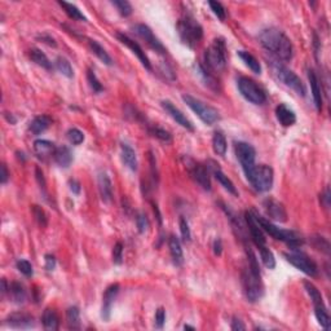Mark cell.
Masks as SVG:
<instances>
[{
    "label": "cell",
    "mask_w": 331,
    "mask_h": 331,
    "mask_svg": "<svg viewBox=\"0 0 331 331\" xmlns=\"http://www.w3.org/2000/svg\"><path fill=\"white\" fill-rule=\"evenodd\" d=\"M259 42L268 52L276 56L281 61H290L294 55V48L292 43L283 31L276 29V27H269V29L263 30L259 34Z\"/></svg>",
    "instance_id": "cell-1"
},
{
    "label": "cell",
    "mask_w": 331,
    "mask_h": 331,
    "mask_svg": "<svg viewBox=\"0 0 331 331\" xmlns=\"http://www.w3.org/2000/svg\"><path fill=\"white\" fill-rule=\"evenodd\" d=\"M247 256H248V268L242 272V285L247 300L250 303L259 302L264 294V286L261 282V274H260V266L257 263L256 256L250 248L246 246Z\"/></svg>",
    "instance_id": "cell-2"
},
{
    "label": "cell",
    "mask_w": 331,
    "mask_h": 331,
    "mask_svg": "<svg viewBox=\"0 0 331 331\" xmlns=\"http://www.w3.org/2000/svg\"><path fill=\"white\" fill-rule=\"evenodd\" d=\"M255 219H256L257 224L260 225V228L263 229V232H266L269 234L270 237H273L277 241H282L285 244L289 245L292 248H296V247L302 246L303 245V238L299 236L298 233L292 231H287V229H282V228H278L277 225H274L270 220L265 219L264 216L259 214H255L252 212Z\"/></svg>",
    "instance_id": "cell-3"
},
{
    "label": "cell",
    "mask_w": 331,
    "mask_h": 331,
    "mask_svg": "<svg viewBox=\"0 0 331 331\" xmlns=\"http://www.w3.org/2000/svg\"><path fill=\"white\" fill-rule=\"evenodd\" d=\"M177 33L184 44L190 48L198 46L203 38V29L192 14H184L177 22Z\"/></svg>",
    "instance_id": "cell-4"
},
{
    "label": "cell",
    "mask_w": 331,
    "mask_h": 331,
    "mask_svg": "<svg viewBox=\"0 0 331 331\" xmlns=\"http://www.w3.org/2000/svg\"><path fill=\"white\" fill-rule=\"evenodd\" d=\"M246 179L248 180L252 188L260 193L268 192L273 186L274 172L273 168L266 165H253L251 168L245 171Z\"/></svg>",
    "instance_id": "cell-5"
},
{
    "label": "cell",
    "mask_w": 331,
    "mask_h": 331,
    "mask_svg": "<svg viewBox=\"0 0 331 331\" xmlns=\"http://www.w3.org/2000/svg\"><path fill=\"white\" fill-rule=\"evenodd\" d=\"M205 64L210 72L220 73L227 68V47L223 39H215L205 51Z\"/></svg>",
    "instance_id": "cell-6"
},
{
    "label": "cell",
    "mask_w": 331,
    "mask_h": 331,
    "mask_svg": "<svg viewBox=\"0 0 331 331\" xmlns=\"http://www.w3.org/2000/svg\"><path fill=\"white\" fill-rule=\"evenodd\" d=\"M270 68H272L273 75L278 79L282 84H285L286 87L291 88L292 91L298 93L299 96L304 97L307 94V88H305L304 83L295 73L287 69L286 66H283L282 64H279L277 61L270 62Z\"/></svg>",
    "instance_id": "cell-7"
},
{
    "label": "cell",
    "mask_w": 331,
    "mask_h": 331,
    "mask_svg": "<svg viewBox=\"0 0 331 331\" xmlns=\"http://www.w3.org/2000/svg\"><path fill=\"white\" fill-rule=\"evenodd\" d=\"M182 101L188 105L197 115L199 119L207 126H211L215 122H218L220 119V114L215 107L210 106V105L205 104L203 101L198 100V98L193 97L190 94H182Z\"/></svg>",
    "instance_id": "cell-8"
},
{
    "label": "cell",
    "mask_w": 331,
    "mask_h": 331,
    "mask_svg": "<svg viewBox=\"0 0 331 331\" xmlns=\"http://www.w3.org/2000/svg\"><path fill=\"white\" fill-rule=\"evenodd\" d=\"M237 84L241 94L251 104L261 105L266 101V94L263 88L248 77H241L238 79Z\"/></svg>",
    "instance_id": "cell-9"
},
{
    "label": "cell",
    "mask_w": 331,
    "mask_h": 331,
    "mask_svg": "<svg viewBox=\"0 0 331 331\" xmlns=\"http://www.w3.org/2000/svg\"><path fill=\"white\" fill-rule=\"evenodd\" d=\"M283 255H285L286 260H287L290 264L295 266L296 269L302 270L307 276L316 277L318 274L317 264H316L307 253L302 252V251H296L295 248H294V251L285 252Z\"/></svg>",
    "instance_id": "cell-10"
},
{
    "label": "cell",
    "mask_w": 331,
    "mask_h": 331,
    "mask_svg": "<svg viewBox=\"0 0 331 331\" xmlns=\"http://www.w3.org/2000/svg\"><path fill=\"white\" fill-rule=\"evenodd\" d=\"M132 30H133V33L136 34L140 39L144 40L146 46L149 47V48H152L154 52H158V53H161V55H165V53H167V49H166V47L163 46L162 42H161V40H159L158 38L154 35V33H153L152 29H150L149 26H146V25H144V23H136V25L132 27Z\"/></svg>",
    "instance_id": "cell-11"
},
{
    "label": "cell",
    "mask_w": 331,
    "mask_h": 331,
    "mask_svg": "<svg viewBox=\"0 0 331 331\" xmlns=\"http://www.w3.org/2000/svg\"><path fill=\"white\" fill-rule=\"evenodd\" d=\"M186 167H188L189 173L193 177V180L199 186H202L205 190H211V179L208 175V168H206L205 166L201 165V163L194 162L193 159L189 158L188 162H186Z\"/></svg>",
    "instance_id": "cell-12"
},
{
    "label": "cell",
    "mask_w": 331,
    "mask_h": 331,
    "mask_svg": "<svg viewBox=\"0 0 331 331\" xmlns=\"http://www.w3.org/2000/svg\"><path fill=\"white\" fill-rule=\"evenodd\" d=\"M234 152H236V156H237L238 161L242 166L244 172L255 165L256 152H255L252 145L244 143V141H238V143L234 144Z\"/></svg>",
    "instance_id": "cell-13"
},
{
    "label": "cell",
    "mask_w": 331,
    "mask_h": 331,
    "mask_svg": "<svg viewBox=\"0 0 331 331\" xmlns=\"http://www.w3.org/2000/svg\"><path fill=\"white\" fill-rule=\"evenodd\" d=\"M245 220H246L247 228H248V232H250V237L252 238L253 244L256 245L257 248L266 246V238L263 233V229L257 224V221L256 219H255V216H253L252 211L245 212Z\"/></svg>",
    "instance_id": "cell-14"
},
{
    "label": "cell",
    "mask_w": 331,
    "mask_h": 331,
    "mask_svg": "<svg viewBox=\"0 0 331 331\" xmlns=\"http://www.w3.org/2000/svg\"><path fill=\"white\" fill-rule=\"evenodd\" d=\"M119 285L118 283H113L105 290L104 296H102V307H101V317L104 321H109L111 316V308H113L114 300L119 294Z\"/></svg>",
    "instance_id": "cell-15"
},
{
    "label": "cell",
    "mask_w": 331,
    "mask_h": 331,
    "mask_svg": "<svg viewBox=\"0 0 331 331\" xmlns=\"http://www.w3.org/2000/svg\"><path fill=\"white\" fill-rule=\"evenodd\" d=\"M161 105H162V107L165 109L166 113L168 114L169 117L172 118L176 123L180 124L181 127H184L185 130L190 131V132H193V131H194V126H193L192 122H190V120H189L188 118H186L185 115L182 114V111L180 110V109H177V107H176L175 105L171 102V101L163 100L162 102H161Z\"/></svg>",
    "instance_id": "cell-16"
},
{
    "label": "cell",
    "mask_w": 331,
    "mask_h": 331,
    "mask_svg": "<svg viewBox=\"0 0 331 331\" xmlns=\"http://www.w3.org/2000/svg\"><path fill=\"white\" fill-rule=\"evenodd\" d=\"M117 38L119 39V42L122 43V44H124V46L128 47V48L132 51V53H135V55L137 56V59H139L140 62L143 64L144 68L148 69V70H152V64H150L149 59H148V56L145 55L144 49L140 47L139 43H136L133 39H131L130 36L126 35V34H123V33H118Z\"/></svg>",
    "instance_id": "cell-17"
},
{
    "label": "cell",
    "mask_w": 331,
    "mask_h": 331,
    "mask_svg": "<svg viewBox=\"0 0 331 331\" xmlns=\"http://www.w3.org/2000/svg\"><path fill=\"white\" fill-rule=\"evenodd\" d=\"M263 206L269 219L279 221V223H285V221H287V212H286L282 203H279V202L276 201V199L268 198L264 201Z\"/></svg>",
    "instance_id": "cell-18"
},
{
    "label": "cell",
    "mask_w": 331,
    "mask_h": 331,
    "mask_svg": "<svg viewBox=\"0 0 331 331\" xmlns=\"http://www.w3.org/2000/svg\"><path fill=\"white\" fill-rule=\"evenodd\" d=\"M5 325L12 329H31L35 326V321L33 316L27 313H12L5 320Z\"/></svg>",
    "instance_id": "cell-19"
},
{
    "label": "cell",
    "mask_w": 331,
    "mask_h": 331,
    "mask_svg": "<svg viewBox=\"0 0 331 331\" xmlns=\"http://www.w3.org/2000/svg\"><path fill=\"white\" fill-rule=\"evenodd\" d=\"M197 74L199 75V78L202 79V82H203L210 89H212V91L215 92H220V83H219V81L214 75V73L210 72L205 65H202V64L197 65Z\"/></svg>",
    "instance_id": "cell-20"
},
{
    "label": "cell",
    "mask_w": 331,
    "mask_h": 331,
    "mask_svg": "<svg viewBox=\"0 0 331 331\" xmlns=\"http://www.w3.org/2000/svg\"><path fill=\"white\" fill-rule=\"evenodd\" d=\"M56 145L52 141H48V140H35L34 141V153H35L38 158L40 159H47L49 157H52L56 152Z\"/></svg>",
    "instance_id": "cell-21"
},
{
    "label": "cell",
    "mask_w": 331,
    "mask_h": 331,
    "mask_svg": "<svg viewBox=\"0 0 331 331\" xmlns=\"http://www.w3.org/2000/svg\"><path fill=\"white\" fill-rule=\"evenodd\" d=\"M98 190L104 202H110L113 198V184L106 172H100L97 176Z\"/></svg>",
    "instance_id": "cell-22"
},
{
    "label": "cell",
    "mask_w": 331,
    "mask_h": 331,
    "mask_svg": "<svg viewBox=\"0 0 331 331\" xmlns=\"http://www.w3.org/2000/svg\"><path fill=\"white\" fill-rule=\"evenodd\" d=\"M168 247L173 264L177 266H181L184 264V252H182L180 240L176 236H173V234H171L168 238Z\"/></svg>",
    "instance_id": "cell-23"
},
{
    "label": "cell",
    "mask_w": 331,
    "mask_h": 331,
    "mask_svg": "<svg viewBox=\"0 0 331 331\" xmlns=\"http://www.w3.org/2000/svg\"><path fill=\"white\" fill-rule=\"evenodd\" d=\"M276 117L278 122L282 124L283 127H290L294 126L296 122V115L294 110H291L290 107L286 106L285 104H279L276 107Z\"/></svg>",
    "instance_id": "cell-24"
},
{
    "label": "cell",
    "mask_w": 331,
    "mask_h": 331,
    "mask_svg": "<svg viewBox=\"0 0 331 331\" xmlns=\"http://www.w3.org/2000/svg\"><path fill=\"white\" fill-rule=\"evenodd\" d=\"M308 79H309V84H311V91L312 96H313V101H315L316 109L318 111L322 110V91L321 87H320V82H318L317 75L313 70H309L308 72Z\"/></svg>",
    "instance_id": "cell-25"
},
{
    "label": "cell",
    "mask_w": 331,
    "mask_h": 331,
    "mask_svg": "<svg viewBox=\"0 0 331 331\" xmlns=\"http://www.w3.org/2000/svg\"><path fill=\"white\" fill-rule=\"evenodd\" d=\"M120 152H122V161H123L124 165L131 169V171H137V157L135 150L131 148L128 144H120Z\"/></svg>",
    "instance_id": "cell-26"
},
{
    "label": "cell",
    "mask_w": 331,
    "mask_h": 331,
    "mask_svg": "<svg viewBox=\"0 0 331 331\" xmlns=\"http://www.w3.org/2000/svg\"><path fill=\"white\" fill-rule=\"evenodd\" d=\"M212 173H214L215 179L220 182L221 186H224L225 190H228V192L231 193V194L238 197V192H237V189H236V186H234L233 181H232V180L229 179V177H228V176L223 172V171H221V168L219 167V165H216V163H214V169H212Z\"/></svg>",
    "instance_id": "cell-27"
},
{
    "label": "cell",
    "mask_w": 331,
    "mask_h": 331,
    "mask_svg": "<svg viewBox=\"0 0 331 331\" xmlns=\"http://www.w3.org/2000/svg\"><path fill=\"white\" fill-rule=\"evenodd\" d=\"M53 159H55V162L57 163L60 167L68 168L73 162L72 150L69 149L68 146H60V148L56 149L55 154H53Z\"/></svg>",
    "instance_id": "cell-28"
},
{
    "label": "cell",
    "mask_w": 331,
    "mask_h": 331,
    "mask_svg": "<svg viewBox=\"0 0 331 331\" xmlns=\"http://www.w3.org/2000/svg\"><path fill=\"white\" fill-rule=\"evenodd\" d=\"M42 324H43V326H44V329L48 331L59 330L60 318H59V315L56 313L55 309L47 308L46 311L43 312Z\"/></svg>",
    "instance_id": "cell-29"
},
{
    "label": "cell",
    "mask_w": 331,
    "mask_h": 331,
    "mask_svg": "<svg viewBox=\"0 0 331 331\" xmlns=\"http://www.w3.org/2000/svg\"><path fill=\"white\" fill-rule=\"evenodd\" d=\"M52 124V119L48 115H38L31 120V123L29 126V130L34 135H40L44 131H47Z\"/></svg>",
    "instance_id": "cell-30"
},
{
    "label": "cell",
    "mask_w": 331,
    "mask_h": 331,
    "mask_svg": "<svg viewBox=\"0 0 331 331\" xmlns=\"http://www.w3.org/2000/svg\"><path fill=\"white\" fill-rule=\"evenodd\" d=\"M88 46L91 48V51L93 52V55H96L98 57V60L104 62L105 65L111 66L113 65V59L110 57V55L106 52V49L101 46L100 43L96 42V40H88Z\"/></svg>",
    "instance_id": "cell-31"
},
{
    "label": "cell",
    "mask_w": 331,
    "mask_h": 331,
    "mask_svg": "<svg viewBox=\"0 0 331 331\" xmlns=\"http://www.w3.org/2000/svg\"><path fill=\"white\" fill-rule=\"evenodd\" d=\"M30 59H31V61H34L36 64V65L42 66L43 69H46V70H52L53 69V65L52 62H51V60L47 57L46 53H43L40 49L38 48H33L31 51H30L29 53Z\"/></svg>",
    "instance_id": "cell-32"
},
{
    "label": "cell",
    "mask_w": 331,
    "mask_h": 331,
    "mask_svg": "<svg viewBox=\"0 0 331 331\" xmlns=\"http://www.w3.org/2000/svg\"><path fill=\"white\" fill-rule=\"evenodd\" d=\"M9 294L10 298L17 304H23L26 302L27 294L26 290L23 287V285H21L20 282H12L9 285Z\"/></svg>",
    "instance_id": "cell-33"
},
{
    "label": "cell",
    "mask_w": 331,
    "mask_h": 331,
    "mask_svg": "<svg viewBox=\"0 0 331 331\" xmlns=\"http://www.w3.org/2000/svg\"><path fill=\"white\" fill-rule=\"evenodd\" d=\"M238 56H240V59L245 62V65L250 69L251 72L255 73V74H260V73H261V65H260V62L257 61L255 56L246 52V51H238Z\"/></svg>",
    "instance_id": "cell-34"
},
{
    "label": "cell",
    "mask_w": 331,
    "mask_h": 331,
    "mask_svg": "<svg viewBox=\"0 0 331 331\" xmlns=\"http://www.w3.org/2000/svg\"><path fill=\"white\" fill-rule=\"evenodd\" d=\"M66 322H68L69 329L81 330V312H79L78 307H70L66 311Z\"/></svg>",
    "instance_id": "cell-35"
},
{
    "label": "cell",
    "mask_w": 331,
    "mask_h": 331,
    "mask_svg": "<svg viewBox=\"0 0 331 331\" xmlns=\"http://www.w3.org/2000/svg\"><path fill=\"white\" fill-rule=\"evenodd\" d=\"M212 149L220 157H224L225 154H227V139H225V136L221 132L214 133V137H212Z\"/></svg>",
    "instance_id": "cell-36"
},
{
    "label": "cell",
    "mask_w": 331,
    "mask_h": 331,
    "mask_svg": "<svg viewBox=\"0 0 331 331\" xmlns=\"http://www.w3.org/2000/svg\"><path fill=\"white\" fill-rule=\"evenodd\" d=\"M59 4L61 5L62 8H64V10L66 12V14H68L72 20H75V21H87V17L84 16V14L82 13V10L79 9L77 5H74V4H70V3H66V1H59Z\"/></svg>",
    "instance_id": "cell-37"
},
{
    "label": "cell",
    "mask_w": 331,
    "mask_h": 331,
    "mask_svg": "<svg viewBox=\"0 0 331 331\" xmlns=\"http://www.w3.org/2000/svg\"><path fill=\"white\" fill-rule=\"evenodd\" d=\"M315 316L317 318L318 324L321 325L325 330H329L331 326V320L329 316V311L326 305H320V307H315Z\"/></svg>",
    "instance_id": "cell-38"
},
{
    "label": "cell",
    "mask_w": 331,
    "mask_h": 331,
    "mask_svg": "<svg viewBox=\"0 0 331 331\" xmlns=\"http://www.w3.org/2000/svg\"><path fill=\"white\" fill-rule=\"evenodd\" d=\"M304 287L305 290H307V292H308L309 298H311L312 303H313V305L315 307H320V305H325L324 303V299H322V295L321 292H320V290L316 287L315 285L312 282H309V281H305L304 282Z\"/></svg>",
    "instance_id": "cell-39"
},
{
    "label": "cell",
    "mask_w": 331,
    "mask_h": 331,
    "mask_svg": "<svg viewBox=\"0 0 331 331\" xmlns=\"http://www.w3.org/2000/svg\"><path fill=\"white\" fill-rule=\"evenodd\" d=\"M55 65H56V69H57V70H59L62 75H65L66 78H73V77H74V72H73L72 64H70V62H69L65 57H62V56L57 57L55 61Z\"/></svg>",
    "instance_id": "cell-40"
},
{
    "label": "cell",
    "mask_w": 331,
    "mask_h": 331,
    "mask_svg": "<svg viewBox=\"0 0 331 331\" xmlns=\"http://www.w3.org/2000/svg\"><path fill=\"white\" fill-rule=\"evenodd\" d=\"M259 252L260 259H261L264 265H265L268 269H274V268H276V259H274V255H273L272 251L266 246H263L259 247Z\"/></svg>",
    "instance_id": "cell-41"
},
{
    "label": "cell",
    "mask_w": 331,
    "mask_h": 331,
    "mask_svg": "<svg viewBox=\"0 0 331 331\" xmlns=\"http://www.w3.org/2000/svg\"><path fill=\"white\" fill-rule=\"evenodd\" d=\"M31 212H33L34 219H35L36 223H38L40 227L46 228L47 225H48V218H47L46 211H44L40 206L38 205L31 206Z\"/></svg>",
    "instance_id": "cell-42"
},
{
    "label": "cell",
    "mask_w": 331,
    "mask_h": 331,
    "mask_svg": "<svg viewBox=\"0 0 331 331\" xmlns=\"http://www.w3.org/2000/svg\"><path fill=\"white\" fill-rule=\"evenodd\" d=\"M149 133L152 136L157 137L158 140L163 141L166 144H169L172 141V136H171V133L168 131L163 130V128H159V127H150L149 128Z\"/></svg>",
    "instance_id": "cell-43"
},
{
    "label": "cell",
    "mask_w": 331,
    "mask_h": 331,
    "mask_svg": "<svg viewBox=\"0 0 331 331\" xmlns=\"http://www.w3.org/2000/svg\"><path fill=\"white\" fill-rule=\"evenodd\" d=\"M87 81L88 84H89V87H91V89L94 92V93H101V92L104 91V87H102V84H101L100 81L97 79L94 72L93 70H91V69H88L87 70Z\"/></svg>",
    "instance_id": "cell-44"
},
{
    "label": "cell",
    "mask_w": 331,
    "mask_h": 331,
    "mask_svg": "<svg viewBox=\"0 0 331 331\" xmlns=\"http://www.w3.org/2000/svg\"><path fill=\"white\" fill-rule=\"evenodd\" d=\"M111 4L117 8L118 12L123 17H128L132 14V5L128 1H126V0H114V1H111Z\"/></svg>",
    "instance_id": "cell-45"
},
{
    "label": "cell",
    "mask_w": 331,
    "mask_h": 331,
    "mask_svg": "<svg viewBox=\"0 0 331 331\" xmlns=\"http://www.w3.org/2000/svg\"><path fill=\"white\" fill-rule=\"evenodd\" d=\"M68 139L69 141L73 144V145H81L83 141H84V133L82 132L78 128H70L68 131Z\"/></svg>",
    "instance_id": "cell-46"
},
{
    "label": "cell",
    "mask_w": 331,
    "mask_h": 331,
    "mask_svg": "<svg viewBox=\"0 0 331 331\" xmlns=\"http://www.w3.org/2000/svg\"><path fill=\"white\" fill-rule=\"evenodd\" d=\"M16 266H17V269L20 270V272L22 273L23 276L31 277L34 274L33 265H31V263H30V261H27V260H25V259L17 260Z\"/></svg>",
    "instance_id": "cell-47"
},
{
    "label": "cell",
    "mask_w": 331,
    "mask_h": 331,
    "mask_svg": "<svg viewBox=\"0 0 331 331\" xmlns=\"http://www.w3.org/2000/svg\"><path fill=\"white\" fill-rule=\"evenodd\" d=\"M208 5L211 7L212 12L216 14L219 20L225 21V18H227V10L223 7V4L219 3V1H208Z\"/></svg>",
    "instance_id": "cell-48"
},
{
    "label": "cell",
    "mask_w": 331,
    "mask_h": 331,
    "mask_svg": "<svg viewBox=\"0 0 331 331\" xmlns=\"http://www.w3.org/2000/svg\"><path fill=\"white\" fill-rule=\"evenodd\" d=\"M136 225H137V231H139V233H145V232H148V229H149L150 227V223H149V219L146 218L145 214H139L136 216Z\"/></svg>",
    "instance_id": "cell-49"
},
{
    "label": "cell",
    "mask_w": 331,
    "mask_h": 331,
    "mask_svg": "<svg viewBox=\"0 0 331 331\" xmlns=\"http://www.w3.org/2000/svg\"><path fill=\"white\" fill-rule=\"evenodd\" d=\"M113 261L114 264L120 265L123 261V245L122 242H117L113 248Z\"/></svg>",
    "instance_id": "cell-50"
},
{
    "label": "cell",
    "mask_w": 331,
    "mask_h": 331,
    "mask_svg": "<svg viewBox=\"0 0 331 331\" xmlns=\"http://www.w3.org/2000/svg\"><path fill=\"white\" fill-rule=\"evenodd\" d=\"M180 232H181L182 240L184 242H189L192 240V233H190V228H189L188 221L184 218H180Z\"/></svg>",
    "instance_id": "cell-51"
},
{
    "label": "cell",
    "mask_w": 331,
    "mask_h": 331,
    "mask_svg": "<svg viewBox=\"0 0 331 331\" xmlns=\"http://www.w3.org/2000/svg\"><path fill=\"white\" fill-rule=\"evenodd\" d=\"M166 322V311L165 308H158L156 312V326L158 329H162Z\"/></svg>",
    "instance_id": "cell-52"
},
{
    "label": "cell",
    "mask_w": 331,
    "mask_h": 331,
    "mask_svg": "<svg viewBox=\"0 0 331 331\" xmlns=\"http://www.w3.org/2000/svg\"><path fill=\"white\" fill-rule=\"evenodd\" d=\"M46 269L47 270H53L56 268V257L53 256V255H51V253H47L46 256Z\"/></svg>",
    "instance_id": "cell-53"
},
{
    "label": "cell",
    "mask_w": 331,
    "mask_h": 331,
    "mask_svg": "<svg viewBox=\"0 0 331 331\" xmlns=\"http://www.w3.org/2000/svg\"><path fill=\"white\" fill-rule=\"evenodd\" d=\"M231 329L234 331H241V330H246V326L242 324V321H241L240 318L233 317V320H232Z\"/></svg>",
    "instance_id": "cell-54"
},
{
    "label": "cell",
    "mask_w": 331,
    "mask_h": 331,
    "mask_svg": "<svg viewBox=\"0 0 331 331\" xmlns=\"http://www.w3.org/2000/svg\"><path fill=\"white\" fill-rule=\"evenodd\" d=\"M38 39H40L42 42H44L46 44H48V46L51 47H56L57 46V43H56V40L53 39L52 36L48 35V34H42V35L38 36Z\"/></svg>",
    "instance_id": "cell-55"
},
{
    "label": "cell",
    "mask_w": 331,
    "mask_h": 331,
    "mask_svg": "<svg viewBox=\"0 0 331 331\" xmlns=\"http://www.w3.org/2000/svg\"><path fill=\"white\" fill-rule=\"evenodd\" d=\"M35 175H36V180L39 182V185L42 189H46V179H44V175H43V171L39 168V167H36L35 169Z\"/></svg>",
    "instance_id": "cell-56"
},
{
    "label": "cell",
    "mask_w": 331,
    "mask_h": 331,
    "mask_svg": "<svg viewBox=\"0 0 331 331\" xmlns=\"http://www.w3.org/2000/svg\"><path fill=\"white\" fill-rule=\"evenodd\" d=\"M69 186H70V190H72L74 194H79V193H81V184L75 179L69 180Z\"/></svg>",
    "instance_id": "cell-57"
},
{
    "label": "cell",
    "mask_w": 331,
    "mask_h": 331,
    "mask_svg": "<svg viewBox=\"0 0 331 331\" xmlns=\"http://www.w3.org/2000/svg\"><path fill=\"white\" fill-rule=\"evenodd\" d=\"M8 179H9V172H8L7 166L1 165V175H0V181H1V184H7Z\"/></svg>",
    "instance_id": "cell-58"
},
{
    "label": "cell",
    "mask_w": 331,
    "mask_h": 331,
    "mask_svg": "<svg viewBox=\"0 0 331 331\" xmlns=\"http://www.w3.org/2000/svg\"><path fill=\"white\" fill-rule=\"evenodd\" d=\"M214 252L215 255H221V252H223V244H221V240L220 238H218V240H215L214 242Z\"/></svg>",
    "instance_id": "cell-59"
},
{
    "label": "cell",
    "mask_w": 331,
    "mask_h": 331,
    "mask_svg": "<svg viewBox=\"0 0 331 331\" xmlns=\"http://www.w3.org/2000/svg\"><path fill=\"white\" fill-rule=\"evenodd\" d=\"M322 199H324V203L326 207H329V205H330V189H329V186L326 188V190H325V194L322 195Z\"/></svg>",
    "instance_id": "cell-60"
},
{
    "label": "cell",
    "mask_w": 331,
    "mask_h": 331,
    "mask_svg": "<svg viewBox=\"0 0 331 331\" xmlns=\"http://www.w3.org/2000/svg\"><path fill=\"white\" fill-rule=\"evenodd\" d=\"M1 283H3V294H5L7 291H9V287H8V285H7V281L3 278L1 279Z\"/></svg>",
    "instance_id": "cell-61"
},
{
    "label": "cell",
    "mask_w": 331,
    "mask_h": 331,
    "mask_svg": "<svg viewBox=\"0 0 331 331\" xmlns=\"http://www.w3.org/2000/svg\"><path fill=\"white\" fill-rule=\"evenodd\" d=\"M184 329H185V330H195L194 326H189V325H185V326H184Z\"/></svg>",
    "instance_id": "cell-62"
}]
</instances>
